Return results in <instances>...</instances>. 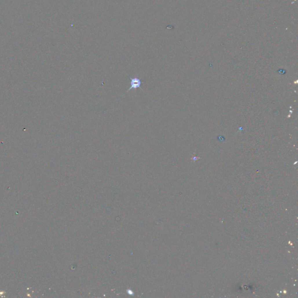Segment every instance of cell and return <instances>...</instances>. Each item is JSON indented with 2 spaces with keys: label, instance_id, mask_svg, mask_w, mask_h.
<instances>
[{
  "label": "cell",
  "instance_id": "1",
  "mask_svg": "<svg viewBox=\"0 0 298 298\" xmlns=\"http://www.w3.org/2000/svg\"><path fill=\"white\" fill-rule=\"evenodd\" d=\"M130 79H131V87L128 90L127 92H129L132 89H136L138 88H140L141 90H143L142 88L140 86L142 85V82L139 78H131Z\"/></svg>",
  "mask_w": 298,
  "mask_h": 298
}]
</instances>
